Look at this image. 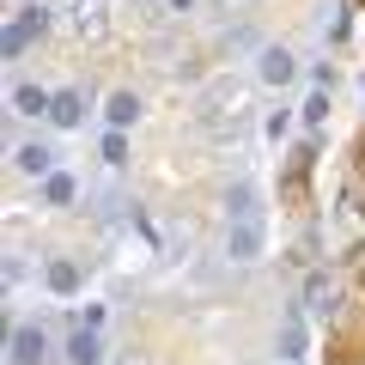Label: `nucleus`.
Returning <instances> with one entry per match:
<instances>
[{
  "label": "nucleus",
  "mask_w": 365,
  "mask_h": 365,
  "mask_svg": "<svg viewBox=\"0 0 365 365\" xmlns=\"http://www.w3.org/2000/svg\"><path fill=\"white\" fill-rule=\"evenodd\" d=\"M6 359H13V365H43V359H49V329H43V323H19L13 341H6Z\"/></svg>",
  "instance_id": "f257e3e1"
},
{
  "label": "nucleus",
  "mask_w": 365,
  "mask_h": 365,
  "mask_svg": "<svg viewBox=\"0 0 365 365\" xmlns=\"http://www.w3.org/2000/svg\"><path fill=\"white\" fill-rule=\"evenodd\" d=\"M43 31H49V13H43V6H25V13L6 25V55H25V43L43 37Z\"/></svg>",
  "instance_id": "f03ea898"
},
{
  "label": "nucleus",
  "mask_w": 365,
  "mask_h": 365,
  "mask_svg": "<svg viewBox=\"0 0 365 365\" xmlns=\"http://www.w3.org/2000/svg\"><path fill=\"white\" fill-rule=\"evenodd\" d=\"M61 353H67V365H104V341H98V329H73Z\"/></svg>",
  "instance_id": "7ed1b4c3"
},
{
  "label": "nucleus",
  "mask_w": 365,
  "mask_h": 365,
  "mask_svg": "<svg viewBox=\"0 0 365 365\" xmlns=\"http://www.w3.org/2000/svg\"><path fill=\"white\" fill-rule=\"evenodd\" d=\"M225 207H232V225H262V195H256V182H237Z\"/></svg>",
  "instance_id": "20e7f679"
},
{
  "label": "nucleus",
  "mask_w": 365,
  "mask_h": 365,
  "mask_svg": "<svg viewBox=\"0 0 365 365\" xmlns=\"http://www.w3.org/2000/svg\"><path fill=\"white\" fill-rule=\"evenodd\" d=\"M225 256L232 262H256L262 256V225H232V232H225Z\"/></svg>",
  "instance_id": "39448f33"
},
{
  "label": "nucleus",
  "mask_w": 365,
  "mask_h": 365,
  "mask_svg": "<svg viewBox=\"0 0 365 365\" xmlns=\"http://www.w3.org/2000/svg\"><path fill=\"white\" fill-rule=\"evenodd\" d=\"M304 311H311V317H329V311H335V280H329L323 268L304 280Z\"/></svg>",
  "instance_id": "423d86ee"
},
{
  "label": "nucleus",
  "mask_w": 365,
  "mask_h": 365,
  "mask_svg": "<svg viewBox=\"0 0 365 365\" xmlns=\"http://www.w3.org/2000/svg\"><path fill=\"white\" fill-rule=\"evenodd\" d=\"M13 165H19V170H31V177H55V153H49L43 140H25V146L13 153Z\"/></svg>",
  "instance_id": "0eeeda50"
},
{
  "label": "nucleus",
  "mask_w": 365,
  "mask_h": 365,
  "mask_svg": "<svg viewBox=\"0 0 365 365\" xmlns=\"http://www.w3.org/2000/svg\"><path fill=\"white\" fill-rule=\"evenodd\" d=\"M49 122H55V128H79V122H86V91H55Z\"/></svg>",
  "instance_id": "6e6552de"
},
{
  "label": "nucleus",
  "mask_w": 365,
  "mask_h": 365,
  "mask_svg": "<svg viewBox=\"0 0 365 365\" xmlns=\"http://www.w3.org/2000/svg\"><path fill=\"white\" fill-rule=\"evenodd\" d=\"M55 110V91H43V86H19L13 91V116H49Z\"/></svg>",
  "instance_id": "1a4fd4ad"
},
{
  "label": "nucleus",
  "mask_w": 365,
  "mask_h": 365,
  "mask_svg": "<svg viewBox=\"0 0 365 365\" xmlns=\"http://www.w3.org/2000/svg\"><path fill=\"white\" fill-rule=\"evenodd\" d=\"M104 116H110V128H128L134 116H140V98H134V91H110V104H104Z\"/></svg>",
  "instance_id": "9d476101"
},
{
  "label": "nucleus",
  "mask_w": 365,
  "mask_h": 365,
  "mask_svg": "<svg viewBox=\"0 0 365 365\" xmlns=\"http://www.w3.org/2000/svg\"><path fill=\"white\" fill-rule=\"evenodd\" d=\"M43 280H49V292H61V299H67V292H79V268L67 256H55L49 268H43Z\"/></svg>",
  "instance_id": "9b49d317"
},
{
  "label": "nucleus",
  "mask_w": 365,
  "mask_h": 365,
  "mask_svg": "<svg viewBox=\"0 0 365 365\" xmlns=\"http://www.w3.org/2000/svg\"><path fill=\"white\" fill-rule=\"evenodd\" d=\"M262 79H268V86H287V79H292V55L287 49H268V55H262Z\"/></svg>",
  "instance_id": "f8f14e48"
},
{
  "label": "nucleus",
  "mask_w": 365,
  "mask_h": 365,
  "mask_svg": "<svg viewBox=\"0 0 365 365\" xmlns=\"http://www.w3.org/2000/svg\"><path fill=\"white\" fill-rule=\"evenodd\" d=\"M43 201H49V207H67V201H73V177H61V170L43 177Z\"/></svg>",
  "instance_id": "ddd939ff"
},
{
  "label": "nucleus",
  "mask_w": 365,
  "mask_h": 365,
  "mask_svg": "<svg viewBox=\"0 0 365 365\" xmlns=\"http://www.w3.org/2000/svg\"><path fill=\"white\" fill-rule=\"evenodd\" d=\"M122 158H128V140L110 128V134H104V165H122Z\"/></svg>",
  "instance_id": "4468645a"
},
{
  "label": "nucleus",
  "mask_w": 365,
  "mask_h": 365,
  "mask_svg": "<svg viewBox=\"0 0 365 365\" xmlns=\"http://www.w3.org/2000/svg\"><path fill=\"white\" fill-rule=\"evenodd\" d=\"M304 347V329L299 323H287V329H280V353H287V359H292V353H299Z\"/></svg>",
  "instance_id": "2eb2a0df"
},
{
  "label": "nucleus",
  "mask_w": 365,
  "mask_h": 365,
  "mask_svg": "<svg viewBox=\"0 0 365 365\" xmlns=\"http://www.w3.org/2000/svg\"><path fill=\"white\" fill-rule=\"evenodd\" d=\"M323 116H329V98H323V91H317L311 104H304V122H311V128H317V122H323Z\"/></svg>",
  "instance_id": "dca6fc26"
},
{
  "label": "nucleus",
  "mask_w": 365,
  "mask_h": 365,
  "mask_svg": "<svg viewBox=\"0 0 365 365\" xmlns=\"http://www.w3.org/2000/svg\"><path fill=\"white\" fill-rule=\"evenodd\" d=\"M170 6H177V13H182V6H195V0H170Z\"/></svg>",
  "instance_id": "f3484780"
},
{
  "label": "nucleus",
  "mask_w": 365,
  "mask_h": 365,
  "mask_svg": "<svg viewBox=\"0 0 365 365\" xmlns=\"http://www.w3.org/2000/svg\"><path fill=\"white\" fill-rule=\"evenodd\" d=\"M19 6H37V0H19Z\"/></svg>",
  "instance_id": "a211bd4d"
}]
</instances>
